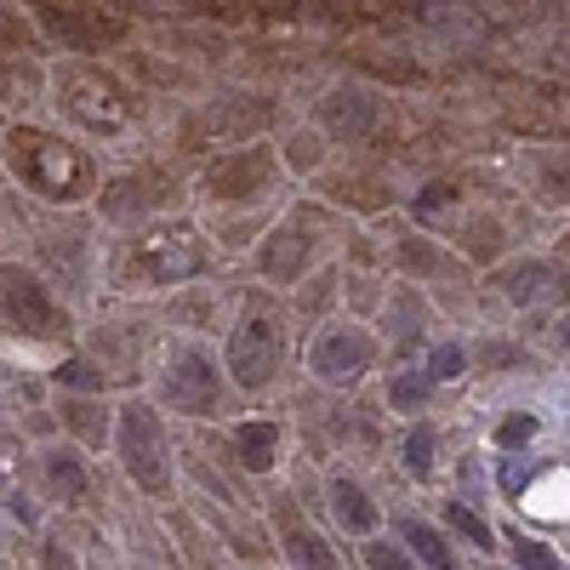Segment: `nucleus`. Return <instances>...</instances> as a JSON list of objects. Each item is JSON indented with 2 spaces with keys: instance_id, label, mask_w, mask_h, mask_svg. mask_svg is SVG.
<instances>
[{
  "instance_id": "nucleus-1",
  "label": "nucleus",
  "mask_w": 570,
  "mask_h": 570,
  "mask_svg": "<svg viewBox=\"0 0 570 570\" xmlns=\"http://www.w3.org/2000/svg\"><path fill=\"white\" fill-rule=\"evenodd\" d=\"M7 166L12 177L29 188V195L40 200H86L91 195V160L75 149V142L52 137V131H40V126H12L7 131Z\"/></svg>"
},
{
  "instance_id": "nucleus-2",
  "label": "nucleus",
  "mask_w": 570,
  "mask_h": 570,
  "mask_svg": "<svg viewBox=\"0 0 570 570\" xmlns=\"http://www.w3.org/2000/svg\"><path fill=\"white\" fill-rule=\"evenodd\" d=\"M206 240L188 223H166V228H149L137 234L131 246H120V279L126 285H171V279H195L206 268Z\"/></svg>"
},
{
  "instance_id": "nucleus-3",
  "label": "nucleus",
  "mask_w": 570,
  "mask_h": 570,
  "mask_svg": "<svg viewBox=\"0 0 570 570\" xmlns=\"http://www.w3.org/2000/svg\"><path fill=\"white\" fill-rule=\"evenodd\" d=\"M58 98H63L69 120L104 131V137L131 126V91H126V80L98 69V63H63L58 69Z\"/></svg>"
},
{
  "instance_id": "nucleus-4",
  "label": "nucleus",
  "mask_w": 570,
  "mask_h": 570,
  "mask_svg": "<svg viewBox=\"0 0 570 570\" xmlns=\"http://www.w3.org/2000/svg\"><path fill=\"white\" fill-rule=\"evenodd\" d=\"M23 7L40 18V29L52 35L69 52H109L120 46L131 29L120 12H109L104 0H23Z\"/></svg>"
},
{
  "instance_id": "nucleus-5",
  "label": "nucleus",
  "mask_w": 570,
  "mask_h": 570,
  "mask_svg": "<svg viewBox=\"0 0 570 570\" xmlns=\"http://www.w3.org/2000/svg\"><path fill=\"white\" fill-rule=\"evenodd\" d=\"M120 462H126V473H131V480L149 491V497H166V491H171L160 416L142 405V400H131V405L120 411Z\"/></svg>"
},
{
  "instance_id": "nucleus-6",
  "label": "nucleus",
  "mask_w": 570,
  "mask_h": 570,
  "mask_svg": "<svg viewBox=\"0 0 570 570\" xmlns=\"http://www.w3.org/2000/svg\"><path fill=\"white\" fill-rule=\"evenodd\" d=\"M279 348H285V331L274 314H246L228 337V371L240 389H268L274 371H279Z\"/></svg>"
},
{
  "instance_id": "nucleus-7",
  "label": "nucleus",
  "mask_w": 570,
  "mask_h": 570,
  "mask_svg": "<svg viewBox=\"0 0 570 570\" xmlns=\"http://www.w3.org/2000/svg\"><path fill=\"white\" fill-rule=\"evenodd\" d=\"M0 320L12 331H35V337H52L63 331V308L40 292V279L18 263H0Z\"/></svg>"
},
{
  "instance_id": "nucleus-8",
  "label": "nucleus",
  "mask_w": 570,
  "mask_h": 570,
  "mask_svg": "<svg viewBox=\"0 0 570 570\" xmlns=\"http://www.w3.org/2000/svg\"><path fill=\"white\" fill-rule=\"evenodd\" d=\"M171 195H177V183L166 171H126L104 188V212L115 223H131V217H149V212L171 206Z\"/></svg>"
},
{
  "instance_id": "nucleus-9",
  "label": "nucleus",
  "mask_w": 570,
  "mask_h": 570,
  "mask_svg": "<svg viewBox=\"0 0 570 570\" xmlns=\"http://www.w3.org/2000/svg\"><path fill=\"white\" fill-rule=\"evenodd\" d=\"M166 400H171L177 411H195V416H212V411H217L223 389H217V371H212V360H206L200 348H188V354L171 360V371H166Z\"/></svg>"
},
{
  "instance_id": "nucleus-10",
  "label": "nucleus",
  "mask_w": 570,
  "mask_h": 570,
  "mask_svg": "<svg viewBox=\"0 0 570 570\" xmlns=\"http://www.w3.org/2000/svg\"><path fill=\"white\" fill-rule=\"evenodd\" d=\"M314 252H320V234H314L308 223H292V228H274V234H268L263 252H257V263H263L268 279H285V285H292V279L308 274Z\"/></svg>"
},
{
  "instance_id": "nucleus-11",
  "label": "nucleus",
  "mask_w": 570,
  "mask_h": 570,
  "mask_svg": "<svg viewBox=\"0 0 570 570\" xmlns=\"http://www.w3.org/2000/svg\"><path fill=\"white\" fill-rule=\"evenodd\" d=\"M268 177H274V155L268 149H240V155H223L206 183H212L217 200H252Z\"/></svg>"
},
{
  "instance_id": "nucleus-12",
  "label": "nucleus",
  "mask_w": 570,
  "mask_h": 570,
  "mask_svg": "<svg viewBox=\"0 0 570 570\" xmlns=\"http://www.w3.org/2000/svg\"><path fill=\"white\" fill-rule=\"evenodd\" d=\"M371 354H376V348H371L365 331L337 325V331H325V337L314 343V371H320V376H354V371H365Z\"/></svg>"
},
{
  "instance_id": "nucleus-13",
  "label": "nucleus",
  "mask_w": 570,
  "mask_h": 570,
  "mask_svg": "<svg viewBox=\"0 0 570 570\" xmlns=\"http://www.w3.org/2000/svg\"><path fill=\"white\" fill-rule=\"evenodd\" d=\"M320 120L331 137H365L376 126V104L360 98V91H331V98L320 104Z\"/></svg>"
},
{
  "instance_id": "nucleus-14",
  "label": "nucleus",
  "mask_w": 570,
  "mask_h": 570,
  "mask_svg": "<svg viewBox=\"0 0 570 570\" xmlns=\"http://www.w3.org/2000/svg\"><path fill=\"white\" fill-rule=\"evenodd\" d=\"M274 445H279L274 422H240L234 428V456H240L246 473H268L274 468Z\"/></svg>"
},
{
  "instance_id": "nucleus-15",
  "label": "nucleus",
  "mask_w": 570,
  "mask_h": 570,
  "mask_svg": "<svg viewBox=\"0 0 570 570\" xmlns=\"http://www.w3.org/2000/svg\"><path fill=\"white\" fill-rule=\"evenodd\" d=\"M348 69H360L371 80H389V86H422L428 80V69L400 58V52H348Z\"/></svg>"
},
{
  "instance_id": "nucleus-16",
  "label": "nucleus",
  "mask_w": 570,
  "mask_h": 570,
  "mask_svg": "<svg viewBox=\"0 0 570 570\" xmlns=\"http://www.w3.org/2000/svg\"><path fill=\"white\" fill-rule=\"evenodd\" d=\"M331 502H337V519H343V525L348 531H376V502L354 485V480H337V485H331Z\"/></svg>"
},
{
  "instance_id": "nucleus-17",
  "label": "nucleus",
  "mask_w": 570,
  "mask_h": 570,
  "mask_svg": "<svg viewBox=\"0 0 570 570\" xmlns=\"http://www.w3.org/2000/svg\"><path fill=\"white\" fill-rule=\"evenodd\" d=\"M63 422L75 428L80 445H104V440H109V411H104V400H69V405H63Z\"/></svg>"
},
{
  "instance_id": "nucleus-18",
  "label": "nucleus",
  "mask_w": 570,
  "mask_h": 570,
  "mask_svg": "<svg viewBox=\"0 0 570 570\" xmlns=\"http://www.w3.org/2000/svg\"><path fill=\"white\" fill-rule=\"evenodd\" d=\"M285 553H292V564H297V570H343L337 559H331V548H325L314 531H303L297 519L285 525Z\"/></svg>"
},
{
  "instance_id": "nucleus-19",
  "label": "nucleus",
  "mask_w": 570,
  "mask_h": 570,
  "mask_svg": "<svg viewBox=\"0 0 570 570\" xmlns=\"http://www.w3.org/2000/svg\"><path fill=\"white\" fill-rule=\"evenodd\" d=\"M400 537H405V548L428 564V570H456V553L445 548V537H434V531H428V525H416V519H405V525H400Z\"/></svg>"
},
{
  "instance_id": "nucleus-20",
  "label": "nucleus",
  "mask_w": 570,
  "mask_h": 570,
  "mask_svg": "<svg viewBox=\"0 0 570 570\" xmlns=\"http://www.w3.org/2000/svg\"><path fill=\"white\" fill-rule=\"evenodd\" d=\"M46 480H52V491L63 502H80L86 497V468L75 462V451H52V456H46Z\"/></svg>"
},
{
  "instance_id": "nucleus-21",
  "label": "nucleus",
  "mask_w": 570,
  "mask_h": 570,
  "mask_svg": "<svg viewBox=\"0 0 570 570\" xmlns=\"http://www.w3.org/2000/svg\"><path fill=\"white\" fill-rule=\"evenodd\" d=\"M445 519H451V531H462L473 548H491V542H497V537H491V525H485V519L473 513L468 502H451V508H445Z\"/></svg>"
},
{
  "instance_id": "nucleus-22",
  "label": "nucleus",
  "mask_w": 570,
  "mask_h": 570,
  "mask_svg": "<svg viewBox=\"0 0 570 570\" xmlns=\"http://www.w3.org/2000/svg\"><path fill=\"white\" fill-rule=\"evenodd\" d=\"M389 400H394L400 411H416V405L428 400V376H422V371H400L394 389H389Z\"/></svg>"
},
{
  "instance_id": "nucleus-23",
  "label": "nucleus",
  "mask_w": 570,
  "mask_h": 570,
  "mask_svg": "<svg viewBox=\"0 0 570 570\" xmlns=\"http://www.w3.org/2000/svg\"><path fill=\"white\" fill-rule=\"evenodd\" d=\"M405 468L411 473L434 468V434H428V428H411V434H405Z\"/></svg>"
},
{
  "instance_id": "nucleus-24",
  "label": "nucleus",
  "mask_w": 570,
  "mask_h": 570,
  "mask_svg": "<svg viewBox=\"0 0 570 570\" xmlns=\"http://www.w3.org/2000/svg\"><path fill=\"white\" fill-rule=\"evenodd\" d=\"M513 559L525 564V570H564V564H559V553H548V548H542V542H531V537H519V542H513Z\"/></svg>"
},
{
  "instance_id": "nucleus-25",
  "label": "nucleus",
  "mask_w": 570,
  "mask_h": 570,
  "mask_svg": "<svg viewBox=\"0 0 570 570\" xmlns=\"http://www.w3.org/2000/svg\"><path fill=\"white\" fill-rule=\"evenodd\" d=\"M58 383L63 389H104V371L86 360H69V365H58Z\"/></svg>"
},
{
  "instance_id": "nucleus-26",
  "label": "nucleus",
  "mask_w": 570,
  "mask_h": 570,
  "mask_svg": "<svg viewBox=\"0 0 570 570\" xmlns=\"http://www.w3.org/2000/svg\"><path fill=\"white\" fill-rule=\"evenodd\" d=\"M531 434H537V416H508V422L497 428V445H502V451H519Z\"/></svg>"
},
{
  "instance_id": "nucleus-27",
  "label": "nucleus",
  "mask_w": 570,
  "mask_h": 570,
  "mask_svg": "<svg viewBox=\"0 0 570 570\" xmlns=\"http://www.w3.org/2000/svg\"><path fill=\"white\" fill-rule=\"evenodd\" d=\"M508 126H513V131H553L559 115L542 104V109H519V115H508Z\"/></svg>"
},
{
  "instance_id": "nucleus-28",
  "label": "nucleus",
  "mask_w": 570,
  "mask_h": 570,
  "mask_svg": "<svg viewBox=\"0 0 570 570\" xmlns=\"http://www.w3.org/2000/svg\"><path fill=\"white\" fill-rule=\"evenodd\" d=\"M456 200V188L451 183H434V188H422V195H416V217H434V212H445Z\"/></svg>"
},
{
  "instance_id": "nucleus-29",
  "label": "nucleus",
  "mask_w": 570,
  "mask_h": 570,
  "mask_svg": "<svg viewBox=\"0 0 570 570\" xmlns=\"http://www.w3.org/2000/svg\"><path fill=\"white\" fill-rule=\"evenodd\" d=\"M365 559H371V570H411V559H405L394 542H371Z\"/></svg>"
},
{
  "instance_id": "nucleus-30",
  "label": "nucleus",
  "mask_w": 570,
  "mask_h": 570,
  "mask_svg": "<svg viewBox=\"0 0 570 570\" xmlns=\"http://www.w3.org/2000/svg\"><path fill=\"white\" fill-rule=\"evenodd\" d=\"M400 257H405V268H411V274H428V268H434V246L405 240V246H400Z\"/></svg>"
},
{
  "instance_id": "nucleus-31",
  "label": "nucleus",
  "mask_w": 570,
  "mask_h": 570,
  "mask_svg": "<svg viewBox=\"0 0 570 570\" xmlns=\"http://www.w3.org/2000/svg\"><path fill=\"white\" fill-rule=\"evenodd\" d=\"M434 376H462V348H434Z\"/></svg>"
},
{
  "instance_id": "nucleus-32",
  "label": "nucleus",
  "mask_w": 570,
  "mask_h": 570,
  "mask_svg": "<svg viewBox=\"0 0 570 570\" xmlns=\"http://www.w3.org/2000/svg\"><path fill=\"white\" fill-rule=\"evenodd\" d=\"M0 40H29V35H23V23H18L7 7H0Z\"/></svg>"
},
{
  "instance_id": "nucleus-33",
  "label": "nucleus",
  "mask_w": 570,
  "mask_h": 570,
  "mask_svg": "<svg viewBox=\"0 0 570 570\" xmlns=\"http://www.w3.org/2000/svg\"><path fill=\"white\" fill-rule=\"evenodd\" d=\"M200 7H212V0H200Z\"/></svg>"
}]
</instances>
